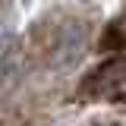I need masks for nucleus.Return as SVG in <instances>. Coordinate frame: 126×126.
Masks as SVG:
<instances>
[{
    "label": "nucleus",
    "instance_id": "1",
    "mask_svg": "<svg viewBox=\"0 0 126 126\" xmlns=\"http://www.w3.org/2000/svg\"><path fill=\"white\" fill-rule=\"evenodd\" d=\"M88 44V25L85 22H66L57 35V41H54V50H50V63L63 69V66H69L73 60L82 57V50Z\"/></svg>",
    "mask_w": 126,
    "mask_h": 126
},
{
    "label": "nucleus",
    "instance_id": "2",
    "mask_svg": "<svg viewBox=\"0 0 126 126\" xmlns=\"http://www.w3.org/2000/svg\"><path fill=\"white\" fill-rule=\"evenodd\" d=\"M126 79V57H113V60H107L101 69H94L92 76L85 79V92H92V94H104V92H110V88H117L120 82Z\"/></svg>",
    "mask_w": 126,
    "mask_h": 126
},
{
    "label": "nucleus",
    "instance_id": "3",
    "mask_svg": "<svg viewBox=\"0 0 126 126\" xmlns=\"http://www.w3.org/2000/svg\"><path fill=\"white\" fill-rule=\"evenodd\" d=\"M110 126H120V123H110Z\"/></svg>",
    "mask_w": 126,
    "mask_h": 126
}]
</instances>
